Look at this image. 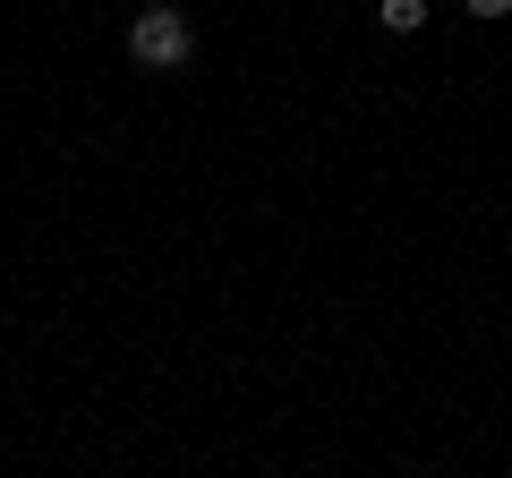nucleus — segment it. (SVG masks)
<instances>
[{"label":"nucleus","mask_w":512,"mask_h":478,"mask_svg":"<svg viewBox=\"0 0 512 478\" xmlns=\"http://www.w3.org/2000/svg\"><path fill=\"white\" fill-rule=\"evenodd\" d=\"M188 52H197V35H188L180 9H146V18L128 26V60L137 69H188Z\"/></svg>","instance_id":"nucleus-1"},{"label":"nucleus","mask_w":512,"mask_h":478,"mask_svg":"<svg viewBox=\"0 0 512 478\" xmlns=\"http://www.w3.org/2000/svg\"><path fill=\"white\" fill-rule=\"evenodd\" d=\"M376 26H384V35H419V26H427V0H376Z\"/></svg>","instance_id":"nucleus-2"},{"label":"nucleus","mask_w":512,"mask_h":478,"mask_svg":"<svg viewBox=\"0 0 512 478\" xmlns=\"http://www.w3.org/2000/svg\"><path fill=\"white\" fill-rule=\"evenodd\" d=\"M470 18H512V0H461Z\"/></svg>","instance_id":"nucleus-3"}]
</instances>
